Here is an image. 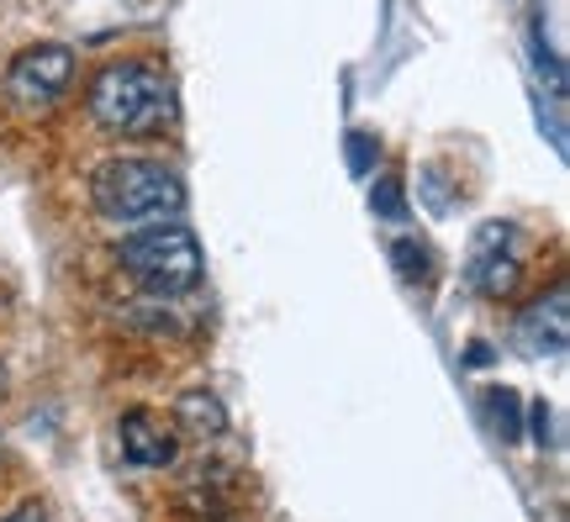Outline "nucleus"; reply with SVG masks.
<instances>
[{"label":"nucleus","instance_id":"obj_12","mask_svg":"<svg viewBox=\"0 0 570 522\" xmlns=\"http://www.w3.org/2000/svg\"><path fill=\"white\" fill-rule=\"evenodd\" d=\"M0 391H6V370H0Z\"/></svg>","mask_w":570,"mask_h":522},{"label":"nucleus","instance_id":"obj_2","mask_svg":"<svg viewBox=\"0 0 570 522\" xmlns=\"http://www.w3.org/2000/svg\"><path fill=\"white\" fill-rule=\"evenodd\" d=\"M90 201L106 221H122V227H138V221H164L185 211V185L180 175L159 159H106L96 175H90Z\"/></svg>","mask_w":570,"mask_h":522},{"label":"nucleus","instance_id":"obj_3","mask_svg":"<svg viewBox=\"0 0 570 522\" xmlns=\"http://www.w3.org/2000/svg\"><path fill=\"white\" fill-rule=\"evenodd\" d=\"M117 264L127 275L159 296V302H175V296H190L202 285L206 264H202V248H196V233L180 227V221H148L142 233L117 243Z\"/></svg>","mask_w":570,"mask_h":522},{"label":"nucleus","instance_id":"obj_6","mask_svg":"<svg viewBox=\"0 0 570 522\" xmlns=\"http://www.w3.org/2000/svg\"><path fill=\"white\" fill-rule=\"evenodd\" d=\"M566 306H570L566 290H550L544 302H533L529 312L518 317V327H512V348L529 354V360L560 354V348H566Z\"/></svg>","mask_w":570,"mask_h":522},{"label":"nucleus","instance_id":"obj_5","mask_svg":"<svg viewBox=\"0 0 570 522\" xmlns=\"http://www.w3.org/2000/svg\"><path fill=\"white\" fill-rule=\"evenodd\" d=\"M465 275L481 296H512L523 280V233L512 221H487L470 243Z\"/></svg>","mask_w":570,"mask_h":522},{"label":"nucleus","instance_id":"obj_7","mask_svg":"<svg viewBox=\"0 0 570 522\" xmlns=\"http://www.w3.org/2000/svg\"><path fill=\"white\" fill-rule=\"evenodd\" d=\"M122 454L142 470H164L180 460V433L154 412H127L122 417Z\"/></svg>","mask_w":570,"mask_h":522},{"label":"nucleus","instance_id":"obj_4","mask_svg":"<svg viewBox=\"0 0 570 522\" xmlns=\"http://www.w3.org/2000/svg\"><path fill=\"white\" fill-rule=\"evenodd\" d=\"M69 85H75V53L59 42H38V48H21L6 69V101L27 117H38V111L63 101Z\"/></svg>","mask_w":570,"mask_h":522},{"label":"nucleus","instance_id":"obj_10","mask_svg":"<svg viewBox=\"0 0 570 522\" xmlns=\"http://www.w3.org/2000/svg\"><path fill=\"white\" fill-rule=\"evenodd\" d=\"M370 201H375V211H381V217H396V211H402V185H396V180H381V190H375Z\"/></svg>","mask_w":570,"mask_h":522},{"label":"nucleus","instance_id":"obj_9","mask_svg":"<svg viewBox=\"0 0 570 522\" xmlns=\"http://www.w3.org/2000/svg\"><path fill=\"white\" fill-rule=\"evenodd\" d=\"M396 264H402V275L407 280H428V243H396Z\"/></svg>","mask_w":570,"mask_h":522},{"label":"nucleus","instance_id":"obj_1","mask_svg":"<svg viewBox=\"0 0 570 522\" xmlns=\"http://www.w3.org/2000/svg\"><path fill=\"white\" fill-rule=\"evenodd\" d=\"M175 80L148 59L111 63L90 85V117L117 138H154L175 121Z\"/></svg>","mask_w":570,"mask_h":522},{"label":"nucleus","instance_id":"obj_11","mask_svg":"<svg viewBox=\"0 0 570 522\" xmlns=\"http://www.w3.org/2000/svg\"><path fill=\"white\" fill-rule=\"evenodd\" d=\"M0 522H48V512H42L38 502H27V506H17L11 518H0Z\"/></svg>","mask_w":570,"mask_h":522},{"label":"nucleus","instance_id":"obj_8","mask_svg":"<svg viewBox=\"0 0 570 522\" xmlns=\"http://www.w3.org/2000/svg\"><path fill=\"white\" fill-rule=\"evenodd\" d=\"M175 417H180L185 433H202V439H217L227 433V412L217 396H206V391H185L180 402H175Z\"/></svg>","mask_w":570,"mask_h":522}]
</instances>
